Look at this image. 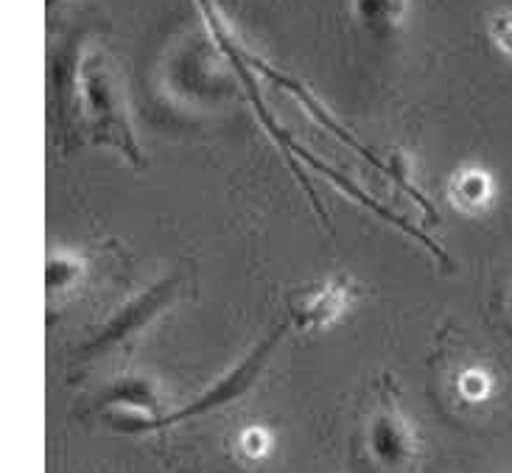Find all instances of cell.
<instances>
[{
	"mask_svg": "<svg viewBox=\"0 0 512 473\" xmlns=\"http://www.w3.org/2000/svg\"><path fill=\"white\" fill-rule=\"evenodd\" d=\"M73 93H76L79 110H82L93 143L115 149L138 171L146 168V152H143L138 132L132 126L121 70L115 68L112 56L104 48L87 45L76 54Z\"/></svg>",
	"mask_w": 512,
	"mask_h": 473,
	"instance_id": "1",
	"label": "cell"
},
{
	"mask_svg": "<svg viewBox=\"0 0 512 473\" xmlns=\"http://www.w3.org/2000/svg\"><path fill=\"white\" fill-rule=\"evenodd\" d=\"M289 325L291 322H280L277 328H272V331L263 336L261 342H258L233 370H227L222 378H216L208 390L202 392L199 398H194L188 406H182L177 412H168V415H160V418L154 420L112 418V423H115L118 429H124V432H160V429H166V426H174V423H182V420L199 418V415H208V412L219 409V406L233 404V401H238L244 392H250L252 387H255V381L261 378L263 367L269 364L272 350L277 348V342L283 339V334L289 331Z\"/></svg>",
	"mask_w": 512,
	"mask_h": 473,
	"instance_id": "2",
	"label": "cell"
},
{
	"mask_svg": "<svg viewBox=\"0 0 512 473\" xmlns=\"http://www.w3.org/2000/svg\"><path fill=\"white\" fill-rule=\"evenodd\" d=\"M196 3H199V12H202V17H205V23H208V31H210V37H213V42H216V48H219L224 59L230 62V68L236 70V79L241 82V87H244V96L250 98L252 110H255L258 121H261V126L266 129V135L275 140L280 152L286 154V163H289L291 171L300 177L303 191L311 196V205H314V210L322 216V222L328 224V216H325V210H322V205H319V196L317 191H314V185H311V180L303 174V168L297 166V160H294L297 140L291 138L289 129H283V126L277 124V118L269 112L266 101H263L261 90H258V79H255V68L247 62V48L236 40V34H233V28H230V23H227V17L222 14V9L216 6V0H196Z\"/></svg>",
	"mask_w": 512,
	"mask_h": 473,
	"instance_id": "3",
	"label": "cell"
},
{
	"mask_svg": "<svg viewBox=\"0 0 512 473\" xmlns=\"http://www.w3.org/2000/svg\"><path fill=\"white\" fill-rule=\"evenodd\" d=\"M177 289H180V278H174V275L154 280L152 286H146V289L140 294H135L132 300H126L124 306L118 308L110 320L104 322L96 334L84 342L82 348H79V356L93 359V356H101V353H107V350L124 345L132 336H138L146 325H152V322L174 303Z\"/></svg>",
	"mask_w": 512,
	"mask_h": 473,
	"instance_id": "4",
	"label": "cell"
},
{
	"mask_svg": "<svg viewBox=\"0 0 512 473\" xmlns=\"http://www.w3.org/2000/svg\"><path fill=\"white\" fill-rule=\"evenodd\" d=\"M367 451L384 471H406L417 457V434L412 420L403 415L395 392L384 390L367 423Z\"/></svg>",
	"mask_w": 512,
	"mask_h": 473,
	"instance_id": "5",
	"label": "cell"
},
{
	"mask_svg": "<svg viewBox=\"0 0 512 473\" xmlns=\"http://www.w3.org/2000/svg\"><path fill=\"white\" fill-rule=\"evenodd\" d=\"M247 62L255 68V73H261L263 79H269L275 87H280V90H286V93H291V96L297 98V101L305 107V112H308L317 124L325 126L333 138H339L345 146H350L353 152L359 154V157H364L367 163H373L378 171H384V174H387V160H381V157H378V154H375L364 140L356 138V135H353V132H350V129H347V126L342 124V121H339V118H336V115H333V112L328 110V107H325V104H322V101H319V98L314 96L303 82H300V79H294V76H289V73L277 70L275 65H269L266 59L255 56L252 51H247Z\"/></svg>",
	"mask_w": 512,
	"mask_h": 473,
	"instance_id": "6",
	"label": "cell"
},
{
	"mask_svg": "<svg viewBox=\"0 0 512 473\" xmlns=\"http://www.w3.org/2000/svg\"><path fill=\"white\" fill-rule=\"evenodd\" d=\"M294 160H297V166H300V163H305V166H308V168H314V171H319L322 177H328V180H331L333 185L339 188V191H345V194L350 196L353 202H359L361 208L373 210V213H375V216H378V219H381V222L392 224L395 230H401V233H406V236L415 238V241H417V244H420V247H423V250H429L431 255L437 258V264L443 266V269H451V266H454V264H451V258L445 255L443 244H440V241H434V238L426 236L423 230H417L415 224L406 222L403 216H398V213H392V210H389V208H384V205H381V202H378V199H375L373 194H367L364 188H359V185L350 180L347 174H342L339 168L328 166L325 160H319L317 154L308 152L303 143H297V149H294Z\"/></svg>",
	"mask_w": 512,
	"mask_h": 473,
	"instance_id": "7",
	"label": "cell"
},
{
	"mask_svg": "<svg viewBox=\"0 0 512 473\" xmlns=\"http://www.w3.org/2000/svg\"><path fill=\"white\" fill-rule=\"evenodd\" d=\"M359 294V286L350 275H331L317 286L305 289L297 294V300L291 303V325L297 328H328L336 320H342L347 308L353 306Z\"/></svg>",
	"mask_w": 512,
	"mask_h": 473,
	"instance_id": "8",
	"label": "cell"
},
{
	"mask_svg": "<svg viewBox=\"0 0 512 473\" xmlns=\"http://www.w3.org/2000/svg\"><path fill=\"white\" fill-rule=\"evenodd\" d=\"M101 404L110 409H124L132 412V418H140V412H146L143 420H154L163 415V398L157 392V384L146 376H124L115 384L107 387L101 395Z\"/></svg>",
	"mask_w": 512,
	"mask_h": 473,
	"instance_id": "9",
	"label": "cell"
},
{
	"mask_svg": "<svg viewBox=\"0 0 512 473\" xmlns=\"http://www.w3.org/2000/svg\"><path fill=\"white\" fill-rule=\"evenodd\" d=\"M451 202L457 205L462 213H482L493 205L496 196V182L487 174L485 168L479 166H462L451 177V188H448Z\"/></svg>",
	"mask_w": 512,
	"mask_h": 473,
	"instance_id": "10",
	"label": "cell"
},
{
	"mask_svg": "<svg viewBox=\"0 0 512 473\" xmlns=\"http://www.w3.org/2000/svg\"><path fill=\"white\" fill-rule=\"evenodd\" d=\"M87 275V258L76 250L54 247L45 261V289L48 297H65L70 289H76Z\"/></svg>",
	"mask_w": 512,
	"mask_h": 473,
	"instance_id": "11",
	"label": "cell"
},
{
	"mask_svg": "<svg viewBox=\"0 0 512 473\" xmlns=\"http://www.w3.org/2000/svg\"><path fill=\"white\" fill-rule=\"evenodd\" d=\"M412 0H353V14L373 34H392L406 23Z\"/></svg>",
	"mask_w": 512,
	"mask_h": 473,
	"instance_id": "12",
	"label": "cell"
},
{
	"mask_svg": "<svg viewBox=\"0 0 512 473\" xmlns=\"http://www.w3.org/2000/svg\"><path fill=\"white\" fill-rule=\"evenodd\" d=\"M387 177L401 188L403 194L415 202L417 208L426 213V219H431V222H437V219H440V213H437V208H434V202H431L429 196L423 194V188H420V185L415 182V177H412V157L403 152V149H395V152L387 157Z\"/></svg>",
	"mask_w": 512,
	"mask_h": 473,
	"instance_id": "13",
	"label": "cell"
},
{
	"mask_svg": "<svg viewBox=\"0 0 512 473\" xmlns=\"http://www.w3.org/2000/svg\"><path fill=\"white\" fill-rule=\"evenodd\" d=\"M490 40L496 42L501 54H507L512 59V12H496L487 23Z\"/></svg>",
	"mask_w": 512,
	"mask_h": 473,
	"instance_id": "14",
	"label": "cell"
},
{
	"mask_svg": "<svg viewBox=\"0 0 512 473\" xmlns=\"http://www.w3.org/2000/svg\"><path fill=\"white\" fill-rule=\"evenodd\" d=\"M459 390L465 392L471 401H476V398L487 395V390H490V381H487V376L482 373V370H468V373L462 376V381H459Z\"/></svg>",
	"mask_w": 512,
	"mask_h": 473,
	"instance_id": "15",
	"label": "cell"
},
{
	"mask_svg": "<svg viewBox=\"0 0 512 473\" xmlns=\"http://www.w3.org/2000/svg\"><path fill=\"white\" fill-rule=\"evenodd\" d=\"M241 446H244V451L250 457H261V454H266V448H269V434L263 432V429H247Z\"/></svg>",
	"mask_w": 512,
	"mask_h": 473,
	"instance_id": "16",
	"label": "cell"
},
{
	"mask_svg": "<svg viewBox=\"0 0 512 473\" xmlns=\"http://www.w3.org/2000/svg\"><path fill=\"white\" fill-rule=\"evenodd\" d=\"M507 317H510L512 322V283H510V289H507Z\"/></svg>",
	"mask_w": 512,
	"mask_h": 473,
	"instance_id": "17",
	"label": "cell"
},
{
	"mask_svg": "<svg viewBox=\"0 0 512 473\" xmlns=\"http://www.w3.org/2000/svg\"><path fill=\"white\" fill-rule=\"evenodd\" d=\"M48 3H59V0H48Z\"/></svg>",
	"mask_w": 512,
	"mask_h": 473,
	"instance_id": "18",
	"label": "cell"
}]
</instances>
